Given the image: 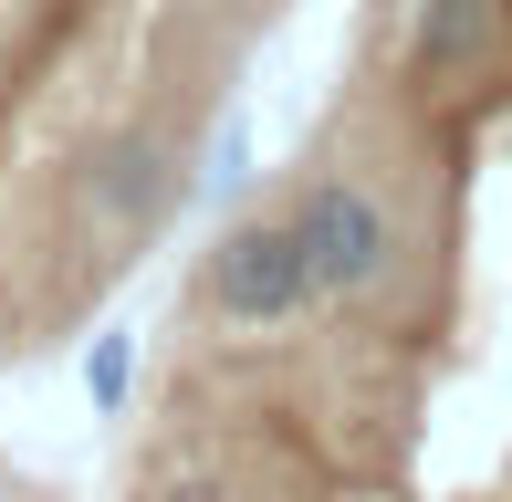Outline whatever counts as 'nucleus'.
<instances>
[{
  "label": "nucleus",
  "instance_id": "nucleus-1",
  "mask_svg": "<svg viewBox=\"0 0 512 502\" xmlns=\"http://www.w3.org/2000/svg\"><path fill=\"white\" fill-rule=\"evenodd\" d=\"M314 304V262H304V231L283 220H230L209 241V314L220 325H293Z\"/></svg>",
  "mask_w": 512,
  "mask_h": 502
},
{
  "label": "nucleus",
  "instance_id": "nucleus-2",
  "mask_svg": "<svg viewBox=\"0 0 512 502\" xmlns=\"http://www.w3.org/2000/svg\"><path fill=\"white\" fill-rule=\"evenodd\" d=\"M293 231H304V262H314V293L324 304H356V293L387 283L398 262V231H387V199L366 178H314L293 199Z\"/></svg>",
  "mask_w": 512,
  "mask_h": 502
},
{
  "label": "nucleus",
  "instance_id": "nucleus-3",
  "mask_svg": "<svg viewBox=\"0 0 512 502\" xmlns=\"http://www.w3.org/2000/svg\"><path fill=\"white\" fill-rule=\"evenodd\" d=\"M492 32H502V0H418L408 11V74L418 84L471 74V63L492 53Z\"/></svg>",
  "mask_w": 512,
  "mask_h": 502
},
{
  "label": "nucleus",
  "instance_id": "nucleus-4",
  "mask_svg": "<svg viewBox=\"0 0 512 502\" xmlns=\"http://www.w3.org/2000/svg\"><path fill=\"white\" fill-rule=\"evenodd\" d=\"M84 189H95V210H105V220L147 231V220L178 199V168H168V147H147V136H115V147L95 157V178H84Z\"/></svg>",
  "mask_w": 512,
  "mask_h": 502
},
{
  "label": "nucleus",
  "instance_id": "nucleus-5",
  "mask_svg": "<svg viewBox=\"0 0 512 502\" xmlns=\"http://www.w3.org/2000/svg\"><path fill=\"white\" fill-rule=\"evenodd\" d=\"M126 387H136V346H126V335H95V356H84V398H95V408H126Z\"/></svg>",
  "mask_w": 512,
  "mask_h": 502
},
{
  "label": "nucleus",
  "instance_id": "nucleus-6",
  "mask_svg": "<svg viewBox=\"0 0 512 502\" xmlns=\"http://www.w3.org/2000/svg\"><path fill=\"white\" fill-rule=\"evenodd\" d=\"M157 502H220V492H209V482H168V492H157Z\"/></svg>",
  "mask_w": 512,
  "mask_h": 502
}]
</instances>
